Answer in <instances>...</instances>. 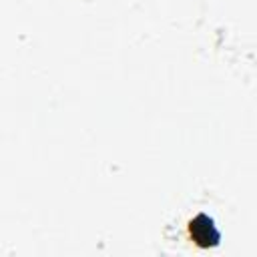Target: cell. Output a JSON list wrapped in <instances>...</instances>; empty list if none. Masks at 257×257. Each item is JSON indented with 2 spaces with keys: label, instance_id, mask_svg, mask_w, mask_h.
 Masks as SVG:
<instances>
[{
  "label": "cell",
  "instance_id": "1",
  "mask_svg": "<svg viewBox=\"0 0 257 257\" xmlns=\"http://www.w3.org/2000/svg\"><path fill=\"white\" fill-rule=\"evenodd\" d=\"M189 233H191V239L199 245V247H213L219 243L221 235L215 227V223L207 217V215H197L191 223H189Z\"/></svg>",
  "mask_w": 257,
  "mask_h": 257
}]
</instances>
